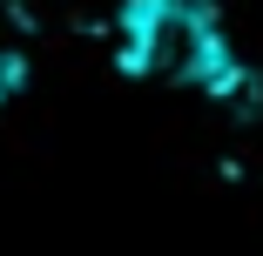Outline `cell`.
<instances>
[{"label": "cell", "instance_id": "6da1fadb", "mask_svg": "<svg viewBox=\"0 0 263 256\" xmlns=\"http://www.w3.org/2000/svg\"><path fill=\"white\" fill-rule=\"evenodd\" d=\"M115 41H122V74L155 81V88L236 94L250 81L209 0H128L115 21Z\"/></svg>", "mask_w": 263, "mask_h": 256}, {"label": "cell", "instance_id": "7a4b0ae2", "mask_svg": "<svg viewBox=\"0 0 263 256\" xmlns=\"http://www.w3.org/2000/svg\"><path fill=\"white\" fill-rule=\"evenodd\" d=\"M27 61H34V34H27L14 0H0V101L27 81Z\"/></svg>", "mask_w": 263, "mask_h": 256}]
</instances>
